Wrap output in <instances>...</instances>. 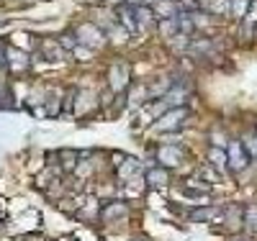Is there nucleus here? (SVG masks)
I'll return each instance as SVG.
<instances>
[{"mask_svg":"<svg viewBox=\"0 0 257 241\" xmlns=\"http://www.w3.org/2000/svg\"><path fill=\"white\" fill-rule=\"evenodd\" d=\"M245 164H247V157H245V152H242V146L237 141H232L229 144V167L232 170H242Z\"/></svg>","mask_w":257,"mask_h":241,"instance_id":"1","label":"nucleus"},{"mask_svg":"<svg viewBox=\"0 0 257 241\" xmlns=\"http://www.w3.org/2000/svg\"><path fill=\"white\" fill-rule=\"evenodd\" d=\"M147 182L149 185H165V182H168V172H165V170H149L147 172Z\"/></svg>","mask_w":257,"mask_h":241,"instance_id":"2","label":"nucleus"},{"mask_svg":"<svg viewBox=\"0 0 257 241\" xmlns=\"http://www.w3.org/2000/svg\"><path fill=\"white\" fill-rule=\"evenodd\" d=\"M211 216H219V210L216 208H195L190 213L193 221H211Z\"/></svg>","mask_w":257,"mask_h":241,"instance_id":"3","label":"nucleus"},{"mask_svg":"<svg viewBox=\"0 0 257 241\" xmlns=\"http://www.w3.org/2000/svg\"><path fill=\"white\" fill-rule=\"evenodd\" d=\"M211 162H214L219 170H224L226 164H229V157H224L221 149H219V146H214V149H211Z\"/></svg>","mask_w":257,"mask_h":241,"instance_id":"4","label":"nucleus"},{"mask_svg":"<svg viewBox=\"0 0 257 241\" xmlns=\"http://www.w3.org/2000/svg\"><path fill=\"white\" fill-rule=\"evenodd\" d=\"M116 213H126V208L121 205V203H113V205H108V208L103 210V218H105V221H113Z\"/></svg>","mask_w":257,"mask_h":241,"instance_id":"5","label":"nucleus"},{"mask_svg":"<svg viewBox=\"0 0 257 241\" xmlns=\"http://www.w3.org/2000/svg\"><path fill=\"white\" fill-rule=\"evenodd\" d=\"M247 226L250 229H257V205L247 208Z\"/></svg>","mask_w":257,"mask_h":241,"instance_id":"6","label":"nucleus"},{"mask_svg":"<svg viewBox=\"0 0 257 241\" xmlns=\"http://www.w3.org/2000/svg\"><path fill=\"white\" fill-rule=\"evenodd\" d=\"M245 146H247V157H250V154L257 157V139H255V136H247V139H245Z\"/></svg>","mask_w":257,"mask_h":241,"instance_id":"7","label":"nucleus"},{"mask_svg":"<svg viewBox=\"0 0 257 241\" xmlns=\"http://www.w3.org/2000/svg\"><path fill=\"white\" fill-rule=\"evenodd\" d=\"M245 8H247V0H237V3H234L237 16H242V13H245Z\"/></svg>","mask_w":257,"mask_h":241,"instance_id":"8","label":"nucleus"},{"mask_svg":"<svg viewBox=\"0 0 257 241\" xmlns=\"http://www.w3.org/2000/svg\"><path fill=\"white\" fill-rule=\"evenodd\" d=\"M172 28H175V23L170 21V23H162V31H172Z\"/></svg>","mask_w":257,"mask_h":241,"instance_id":"9","label":"nucleus"},{"mask_svg":"<svg viewBox=\"0 0 257 241\" xmlns=\"http://www.w3.org/2000/svg\"><path fill=\"white\" fill-rule=\"evenodd\" d=\"M232 241H247V239H232Z\"/></svg>","mask_w":257,"mask_h":241,"instance_id":"10","label":"nucleus"}]
</instances>
